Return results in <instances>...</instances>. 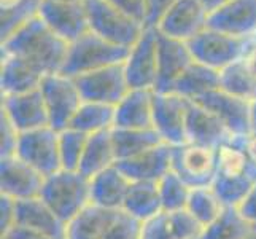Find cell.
<instances>
[{
    "instance_id": "4fadbf2b",
    "label": "cell",
    "mask_w": 256,
    "mask_h": 239,
    "mask_svg": "<svg viewBox=\"0 0 256 239\" xmlns=\"http://www.w3.org/2000/svg\"><path fill=\"white\" fill-rule=\"evenodd\" d=\"M38 16L48 28L67 43L80 39L90 31L84 2H62V0H43Z\"/></svg>"
},
{
    "instance_id": "d6a6232c",
    "label": "cell",
    "mask_w": 256,
    "mask_h": 239,
    "mask_svg": "<svg viewBox=\"0 0 256 239\" xmlns=\"http://www.w3.org/2000/svg\"><path fill=\"white\" fill-rule=\"evenodd\" d=\"M253 226L240 215L237 207H224L215 222L204 226L198 239H250Z\"/></svg>"
},
{
    "instance_id": "6da1fadb",
    "label": "cell",
    "mask_w": 256,
    "mask_h": 239,
    "mask_svg": "<svg viewBox=\"0 0 256 239\" xmlns=\"http://www.w3.org/2000/svg\"><path fill=\"white\" fill-rule=\"evenodd\" d=\"M68 45L70 43L52 32L40 16H35L2 42V55L20 58L40 74L48 75L60 72Z\"/></svg>"
},
{
    "instance_id": "5b68a950",
    "label": "cell",
    "mask_w": 256,
    "mask_h": 239,
    "mask_svg": "<svg viewBox=\"0 0 256 239\" xmlns=\"http://www.w3.org/2000/svg\"><path fill=\"white\" fill-rule=\"evenodd\" d=\"M40 91L45 99L50 126L58 132L68 128L70 121L83 104V97L72 77L64 74H48L43 77Z\"/></svg>"
},
{
    "instance_id": "83f0119b",
    "label": "cell",
    "mask_w": 256,
    "mask_h": 239,
    "mask_svg": "<svg viewBox=\"0 0 256 239\" xmlns=\"http://www.w3.org/2000/svg\"><path fill=\"white\" fill-rule=\"evenodd\" d=\"M114 164H116V156H114L112 140V129L97 132V134L88 137V144L83 152L78 172L91 180L94 175L100 174Z\"/></svg>"
},
{
    "instance_id": "ab89813d",
    "label": "cell",
    "mask_w": 256,
    "mask_h": 239,
    "mask_svg": "<svg viewBox=\"0 0 256 239\" xmlns=\"http://www.w3.org/2000/svg\"><path fill=\"white\" fill-rule=\"evenodd\" d=\"M0 134H2V139H0V158L14 156L20 131L12 125V121L4 113L0 115Z\"/></svg>"
},
{
    "instance_id": "d6986e66",
    "label": "cell",
    "mask_w": 256,
    "mask_h": 239,
    "mask_svg": "<svg viewBox=\"0 0 256 239\" xmlns=\"http://www.w3.org/2000/svg\"><path fill=\"white\" fill-rule=\"evenodd\" d=\"M202 226L186 209L161 210L140 226L138 239H198Z\"/></svg>"
},
{
    "instance_id": "60d3db41",
    "label": "cell",
    "mask_w": 256,
    "mask_h": 239,
    "mask_svg": "<svg viewBox=\"0 0 256 239\" xmlns=\"http://www.w3.org/2000/svg\"><path fill=\"white\" fill-rule=\"evenodd\" d=\"M140 226H142V223L138 220L132 218L130 215L122 212V215L116 222V225L110 229L104 239H138Z\"/></svg>"
},
{
    "instance_id": "e0dca14e",
    "label": "cell",
    "mask_w": 256,
    "mask_h": 239,
    "mask_svg": "<svg viewBox=\"0 0 256 239\" xmlns=\"http://www.w3.org/2000/svg\"><path fill=\"white\" fill-rule=\"evenodd\" d=\"M2 113L20 132L50 126L48 110L40 88L29 93L2 97Z\"/></svg>"
},
{
    "instance_id": "30bf717a",
    "label": "cell",
    "mask_w": 256,
    "mask_h": 239,
    "mask_svg": "<svg viewBox=\"0 0 256 239\" xmlns=\"http://www.w3.org/2000/svg\"><path fill=\"white\" fill-rule=\"evenodd\" d=\"M190 99L175 93H156L153 97V128L166 144H186V115Z\"/></svg>"
},
{
    "instance_id": "681fc988",
    "label": "cell",
    "mask_w": 256,
    "mask_h": 239,
    "mask_svg": "<svg viewBox=\"0 0 256 239\" xmlns=\"http://www.w3.org/2000/svg\"><path fill=\"white\" fill-rule=\"evenodd\" d=\"M199 2L202 4V7L206 8V10L210 13H214L215 10H218L220 7H223L224 4H228L229 0H199Z\"/></svg>"
},
{
    "instance_id": "d4e9b609",
    "label": "cell",
    "mask_w": 256,
    "mask_h": 239,
    "mask_svg": "<svg viewBox=\"0 0 256 239\" xmlns=\"http://www.w3.org/2000/svg\"><path fill=\"white\" fill-rule=\"evenodd\" d=\"M130 183L116 166H112L90 180L91 202L105 209L122 210Z\"/></svg>"
},
{
    "instance_id": "f907efd6",
    "label": "cell",
    "mask_w": 256,
    "mask_h": 239,
    "mask_svg": "<svg viewBox=\"0 0 256 239\" xmlns=\"http://www.w3.org/2000/svg\"><path fill=\"white\" fill-rule=\"evenodd\" d=\"M252 134H256V99L252 101Z\"/></svg>"
},
{
    "instance_id": "8d00e7d4",
    "label": "cell",
    "mask_w": 256,
    "mask_h": 239,
    "mask_svg": "<svg viewBox=\"0 0 256 239\" xmlns=\"http://www.w3.org/2000/svg\"><path fill=\"white\" fill-rule=\"evenodd\" d=\"M156 183H158V190H160L162 210L175 212V210L186 209L191 188L184 183V180L178 174L169 171Z\"/></svg>"
},
{
    "instance_id": "603a6c76",
    "label": "cell",
    "mask_w": 256,
    "mask_h": 239,
    "mask_svg": "<svg viewBox=\"0 0 256 239\" xmlns=\"http://www.w3.org/2000/svg\"><path fill=\"white\" fill-rule=\"evenodd\" d=\"M153 90L130 88L128 94L114 107V128H153Z\"/></svg>"
},
{
    "instance_id": "9a60e30c",
    "label": "cell",
    "mask_w": 256,
    "mask_h": 239,
    "mask_svg": "<svg viewBox=\"0 0 256 239\" xmlns=\"http://www.w3.org/2000/svg\"><path fill=\"white\" fill-rule=\"evenodd\" d=\"M158 35H160V45H158V78L153 91L170 93L176 80L194 63V58L186 42L170 39L161 34L160 31H158Z\"/></svg>"
},
{
    "instance_id": "f35d334b",
    "label": "cell",
    "mask_w": 256,
    "mask_h": 239,
    "mask_svg": "<svg viewBox=\"0 0 256 239\" xmlns=\"http://www.w3.org/2000/svg\"><path fill=\"white\" fill-rule=\"evenodd\" d=\"M88 134L67 128L59 132V155L60 164L66 171H78L83 152L88 144Z\"/></svg>"
},
{
    "instance_id": "3957f363",
    "label": "cell",
    "mask_w": 256,
    "mask_h": 239,
    "mask_svg": "<svg viewBox=\"0 0 256 239\" xmlns=\"http://www.w3.org/2000/svg\"><path fill=\"white\" fill-rule=\"evenodd\" d=\"M129 50L130 48L118 47L99 37L92 31H88L68 45V53L60 74L75 78L92 70L122 64L128 59Z\"/></svg>"
},
{
    "instance_id": "1f68e13d",
    "label": "cell",
    "mask_w": 256,
    "mask_h": 239,
    "mask_svg": "<svg viewBox=\"0 0 256 239\" xmlns=\"http://www.w3.org/2000/svg\"><path fill=\"white\" fill-rule=\"evenodd\" d=\"M218 152V172L216 175L226 177H252L256 180V164L252 161L240 145L237 136L216 148Z\"/></svg>"
},
{
    "instance_id": "5bb4252c",
    "label": "cell",
    "mask_w": 256,
    "mask_h": 239,
    "mask_svg": "<svg viewBox=\"0 0 256 239\" xmlns=\"http://www.w3.org/2000/svg\"><path fill=\"white\" fill-rule=\"evenodd\" d=\"M45 183V175L35 171L16 155L0 158V190L14 201L38 198Z\"/></svg>"
},
{
    "instance_id": "2e32d148",
    "label": "cell",
    "mask_w": 256,
    "mask_h": 239,
    "mask_svg": "<svg viewBox=\"0 0 256 239\" xmlns=\"http://www.w3.org/2000/svg\"><path fill=\"white\" fill-rule=\"evenodd\" d=\"M194 102L215 113L234 136L252 134V101L215 90Z\"/></svg>"
},
{
    "instance_id": "9c48e42d",
    "label": "cell",
    "mask_w": 256,
    "mask_h": 239,
    "mask_svg": "<svg viewBox=\"0 0 256 239\" xmlns=\"http://www.w3.org/2000/svg\"><path fill=\"white\" fill-rule=\"evenodd\" d=\"M83 101L99 102L116 107L120 101L130 90L124 63L92 70L74 78Z\"/></svg>"
},
{
    "instance_id": "e575fe53",
    "label": "cell",
    "mask_w": 256,
    "mask_h": 239,
    "mask_svg": "<svg viewBox=\"0 0 256 239\" xmlns=\"http://www.w3.org/2000/svg\"><path fill=\"white\" fill-rule=\"evenodd\" d=\"M220 90L246 101L256 99V78L245 67L242 59L220 70Z\"/></svg>"
},
{
    "instance_id": "7dc6e473",
    "label": "cell",
    "mask_w": 256,
    "mask_h": 239,
    "mask_svg": "<svg viewBox=\"0 0 256 239\" xmlns=\"http://www.w3.org/2000/svg\"><path fill=\"white\" fill-rule=\"evenodd\" d=\"M245 67L250 70V74L256 78V40L252 39L248 42V47H246L244 56L240 58Z\"/></svg>"
},
{
    "instance_id": "f6af8a7d",
    "label": "cell",
    "mask_w": 256,
    "mask_h": 239,
    "mask_svg": "<svg viewBox=\"0 0 256 239\" xmlns=\"http://www.w3.org/2000/svg\"><path fill=\"white\" fill-rule=\"evenodd\" d=\"M240 215L248 222L252 226L256 225V185L250 190V193L244 198V201L237 206Z\"/></svg>"
},
{
    "instance_id": "4dcf8cb0",
    "label": "cell",
    "mask_w": 256,
    "mask_h": 239,
    "mask_svg": "<svg viewBox=\"0 0 256 239\" xmlns=\"http://www.w3.org/2000/svg\"><path fill=\"white\" fill-rule=\"evenodd\" d=\"M68 128L76 129L83 134L92 136L97 132L114 128V107L99 102L83 101L75 117L70 121Z\"/></svg>"
},
{
    "instance_id": "b9f144b4",
    "label": "cell",
    "mask_w": 256,
    "mask_h": 239,
    "mask_svg": "<svg viewBox=\"0 0 256 239\" xmlns=\"http://www.w3.org/2000/svg\"><path fill=\"white\" fill-rule=\"evenodd\" d=\"M176 0H145L146 4V20L145 28H158L162 16L170 10Z\"/></svg>"
},
{
    "instance_id": "52a82bcc",
    "label": "cell",
    "mask_w": 256,
    "mask_h": 239,
    "mask_svg": "<svg viewBox=\"0 0 256 239\" xmlns=\"http://www.w3.org/2000/svg\"><path fill=\"white\" fill-rule=\"evenodd\" d=\"M250 40L252 39L232 37V35L207 28L198 37L190 40L188 47L194 61L220 72L244 56Z\"/></svg>"
},
{
    "instance_id": "f5cc1de1",
    "label": "cell",
    "mask_w": 256,
    "mask_h": 239,
    "mask_svg": "<svg viewBox=\"0 0 256 239\" xmlns=\"http://www.w3.org/2000/svg\"><path fill=\"white\" fill-rule=\"evenodd\" d=\"M253 39H254V40H256V35H254V37H253Z\"/></svg>"
},
{
    "instance_id": "4316f807",
    "label": "cell",
    "mask_w": 256,
    "mask_h": 239,
    "mask_svg": "<svg viewBox=\"0 0 256 239\" xmlns=\"http://www.w3.org/2000/svg\"><path fill=\"white\" fill-rule=\"evenodd\" d=\"M215 90H220V72L194 61L184 70L183 75L176 80L170 93H175L190 101H198L202 96Z\"/></svg>"
},
{
    "instance_id": "ffe728a7",
    "label": "cell",
    "mask_w": 256,
    "mask_h": 239,
    "mask_svg": "<svg viewBox=\"0 0 256 239\" xmlns=\"http://www.w3.org/2000/svg\"><path fill=\"white\" fill-rule=\"evenodd\" d=\"M232 136V132L215 113L198 102H190L186 115V144L218 148L231 140Z\"/></svg>"
},
{
    "instance_id": "8fae6325",
    "label": "cell",
    "mask_w": 256,
    "mask_h": 239,
    "mask_svg": "<svg viewBox=\"0 0 256 239\" xmlns=\"http://www.w3.org/2000/svg\"><path fill=\"white\" fill-rule=\"evenodd\" d=\"M158 45L160 35L156 28H145L142 37L129 50L124 70L130 88L154 90L158 78Z\"/></svg>"
},
{
    "instance_id": "f1b7e54d",
    "label": "cell",
    "mask_w": 256,
    "mask_h": 239,
    "mask_svg": "<svg viewBox=\"0 0 256 239\" xmlns=\"http://www.w3.org/2000/svg\"><path fill=\"white\" fill-rule=\"evenodd\" d=\"M112 140H113V148H114L116 161L134 158V156H137L140 153H145L148 150H152L158 145L166 144L154 128H146V129L113 128Z\"/></svg>"
},
{
    "instance_id": "f546056e",
    "label": "cell",
    "mask_w": 256,
    "mask_h": 239,
    "mask_svg": "<svg viewBox=\"0 0 256 239\" xmlns=\"http://www.w3.org/2000/svg\"><path fill=\"white\" fill-rule=\"evenodd\" d=\"M162 210L156 182H132L126 194L122 212L140 223L146 222Z\"/></svg>"
},
{
    "instance_id": "484cf974",
    "label": "cell",
    "mask_w": 256,
    "mask_h": 239,
    "mask_svg": "<svg viewBox=\"0 0 256 239\" xmlns=\"http://www.w3.org/2000/svg\"><path fill=\"white\" fill-rule=\"evenodd\" d=\"M43 74H40L37 69L28 64L26 61L2 55V67H0V90H2V97L14 96L29 93L40 88Z\"/></svg>"
},
{
    "instance_id": "816d5d0a",
    "label": "cell",
    "mask_w": 256,
    "mask_h": 239,
    "mask_svg": "<svg viewBox=\"0 0 256 239\" xmlns=\"http://www.w3.org/2000/svg\"><path fill=\"white\" fill-rule=\"evenodd\" d=\"M62 2H84V0H62Z\"/></svg>"
},
{
    "instance_id": "d590c367",
    "label": "cell",
    "mask_w": 256,
    "mask_h": 239,
    "mask_svg": "<svg viewBox=\"0 0 256 239\" xmlns=\"http://www.w3.org/2000/svg\"><path fill=\"white\" fill-rule=\"evenodd\" d=\"M224 207L226 206L218 198V194L212 188V185L210 187L191 188L186 210L202 226H207L212 222H215L223 214Z\"/></svg>"
},
{
    "instance_id": "7a4b0ae2",
    "label": "cell",
    "mask_w": 256,
    "mask_h": 239,
    "mask_svg": "<svg viewBox=\"0 0 256 239\" xmlns=\"http://www.w3.org/2000/svg\"><path fill=\"white\" fill-rule=\"evenodd\" d=\"M38 198L67 225L91 202L90 179L78 171L60 169L45 177Z\"/></svg>"
},
{
    "instance_id": "8992f818",
    "label": "cell",
    "mask_w": 256,
    "mask_h": 239,
    "mask_svg": "<svg viewBox=\"0 0 256 239\" xmlns=\"http://www.w3.org/2000/svg\"><path fill=\"white\" fill-rule=\"evenodd\" d=\"M172 171L178 174L190 188L210 187L218 172L216 148L196 144L172 147Z\"/></svg>"
},
{
    "instance_id": "ba28073f",
    "label": "cell",
    "mask_w": 256,
    "mask_h": 239,
    "mask_svg": "<svg viewBox=\"0 0 256 239\" xmlns=\"http://www.w3.org/2000/svg\"><path fill=\"white\" fill-rule=\"evenodd\" d=\"M16 156L42 175H52L62 169L59 155V132L51 126L20 132Z\"/></svg>"
},
{
    "instance_id": "7402d4cb",
    "label": "cell",
    "mask_w": 256,
    "mask_h": 239,
    "mask_svg": "<svg viewBox=\"0 0 256 239\" xmlns=\"http://www.w3.org/2000/svg\"><path fill=\"white\" fill-rule=\"evenodd\" d=\"M122 210L105 209L90 202L66 226V239H104L121 218Z\"/></svg>"
},
{
    "instance_id": "ac0fdd59",
    "label": "cell",
    "mask_w": 256,
    "mask_h": 239,
    "mask_svg": "<svg viewBox=\"0 0 256 239\" xmlns=\"http://www.w3.org/2000/svg\"><path fill=\"white\" fill-rule=\"evenodd\" d=\"M208 29L239 39L256 35V0H229L208 15Z\"/></svg>"
},
{
    "instance_id": "7c38bea8",
    "label": "cell",
    "mask_w": 256,
    "mask_h": 239,
    "mask_svg": "<svg viewBox=\"0 0 256 239\" xmlns=\"http://www.w3.org/2000/svg\"><path fill=\"white\" fill-rule=\"evenodd\" d=\"M208 26V12L199 0H176L158 24V31L170 39L190 42Z\"/></svg>"
},
{
    "instance_id": "cb8c5ba5",
    "label": "cell",
    "mask_w": 256,
    "mask_h": 239,
    "mask_svg": "<svg viewBox=\"0 0 256 239\" xmlns=\"http://www.w3.org/2000/svg\"><path fill=\"white\" fill-rule=\"evenodd\" d=\"M14 226H22L66 239V223L40 198L16 201Z\"/></svg>"
},
{
    "instance_id": "44dd1931",
    "label": "cell",
    "mask_w": 256,
    "mask_h": 239,
    "mask_svg": "<svg viewBox=\"0 0 256 239\" xmlns=\"http://www.w3.org/2000/svg\"><path fill=\"white\" fill-rule=\"evenodd\" d=\"M130 182H158L172 171V145L161 144L134 158L114 164Z\"/></svg>"
},
{
    "instance_id": "7bdbcfd3",
    "label": "cell",
    "mask_w": 256,
    "mask_h": 239,
    "mask_svg": "<svg viewBox=\"0 0 256 239\" xmlns=\"http://www.w3.org/2000/svg\"><path fill=\"white\" fill-rule=\"evenodd\" d=\"M112 5H114L118 10L124 12L136 21L142 23L145 26L146 20V4L145 0H107Z\"/></svg>"
},
{
    "instance_id": "277c9868",
    "label": "cell",
    "mask_w": 256,
    "mask_h": 239,
    "mask_svg": "<svg viewBox=\"0 0 256 239\" xmlns=\"http://www.w3.org/2000/svg\"><path fill=\"white\" fill-rule=\"evenodd\" d=\"M90 31L118 47L132 48L142 37L145 26L107 0H84Z\"/></svg>"
},
{
    "instance_id": "836d02e7",
    "label": "cell",
    "mask_w": 256,
    "mask_h": 239,
    "mask_svg": "<svg viewBox=\"0 0 256 239\" xmlns=\"http://www.w3.org/2000/svg\"><path fill=\"white\" fill-rule=\"evenodd\" d=\"M43 0H0V40H6L13 32L38 16Z\"/></svg>"
},
{
    "instance_id": "c3c4849f",
    "label": "cell",
    "mask_w": 256,
    "mask_h": 239,
    "mask_svg": "<svg viewBox=\"0 0 256 239\" xmlns=\"http://www.w3.org/2000/svg\"><path fill=\"white\" fill-rule=\"evenodd\" d=\"M240 145L248 155V158L256 164V134H248V136H237Z\"/></svg>"
},
{
    "instance_id": "bcb514c9",
    "label": "cell",
    "mask_w": 256,
    "mask_h": 239,
    "mask_svg": "<svg viewBox=\"0 0 256 239\" xmlns=\"http://www.w3.org/2000/svg\"><path fill=\"white\" fill-rule=\"evenodd\" d=\"M2 239H59V237H54L42 231H35V229H29V228L13 226L5 236H2Z\"/></svg>"
},
{
    "instance_id": "ee69618b",
    "label": "cell",
    "mask_w": 256,
    "mask_h": 239,
    "mask_svg": "<svg viewBox=\"0 0 256 239\" xmlns=\"http://www.w3.org/2000/svg\"><path fill=\"white\" fill-rule=\"evenodd\" d=\"M14 209H16V201L2 194L0 196V229H2V236H5L10 229L14 226Z\"/></svg>"
},
{
    "instance_id": "74e56055",
    "label": "cell",
    "mask_w": 256,
    "mask_h": 239,
    "mask_svg": "<svg viewBox=\"0 0 256 239\" xmlns=\"http://www.w3.org/2000/svg\"><path fill=\"white\" fill-rule=\"evenodd\" d=\"M254 185L256 180H253L252 177L216 175L214 183H212V188L215 190L218 198L222 199L226 207H237Z\"/></svg>"
}]
</instances>
